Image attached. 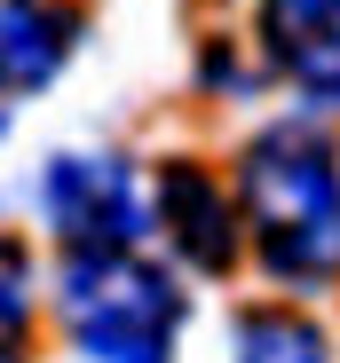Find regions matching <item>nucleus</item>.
Here are the masks:
<instances>
[{
    "instance_id": "obj_1",
    "label": "nucleus",
    "mask_w": 340,
    "mask_h": 363,
    "mask_svg": "<svg viewBox=\"0 0 340 363\" xmlns=\"http://www.w3.org/2000/svg\"><path fill=\"white\" fill-rule=\"evenodd\" d=\"M238 221L253 229L261 269L285 292H332L340 284V150L301 118L253 135L238 158Z\"/></svg>"
},
{
    "instance_id": "obj_2",
    "label": "nucleus",
    "mask_w": 340,
    "mask_h": 363,
    "mask_svg": "<svg viewBox=\"0 0 340 363\" xmlns=\"http://www.w3.org/2000/svg\"><path fill=\"white\" fill-rule=\"evenodd\" d=\"M55 316L87 363H175L182 284L150 269L143 253H64Z\"/></svg>"
},
{
    "instance_id": "obj_3",
    "label": "nucleus",
    "mask_w": 340,
    "mask_h": 363,
    "mask_svg": "<svg viewBox=\"0 0 340 363\" xmlns=\"http://www.w3.org/2000/svg\"><path fill=\"white\" fill-rule=\"evenodd\" d=\"M40 221L64 237V253H135L143 245V182L127 174V158H111V150H64V158H48L40 174Z\"/></svg>"
},
{
    "instance_id": "obj_4",
    "label": "nucleus",
    "mask_w": 340,
    "mask_h": 363,
    "mask_svg": "<svg viewBox=\"0 0 340 363\" xmlns=\"http://www.w3.org/2000/svg\"><path fill=\"white\" fill-rule=\"evenodd\" d=\"M261 55L293 95L340 111V0H261Z\"/></svg>"
},
{
    "instance_id": "obj_5",
    "label": "nucleus",
    "mask_w": 340,
    "mask_h": 363,
    "mask_svg": "<svg viewBox=\"0 0 340 363\" xmlns=\"http://www.w3.org/2000/svg\"><path fill=\"white\" fill-rule=\"evenodd\" d=\"M158 229H166V245H175L190 269H206V277H221V269L238 261V206L190 158L158 174Z\"/></svg>"
},
{
    "instance_id": "obj_6",
    "label": "nucleus",
    "mask_w": 340,
    "mask_h": 363,
    "mask_svg": "<svg viewBox=\"0 0 340 363\" xmlns=\"http://www.w3.org/2000/svg\"><path fill=\"white\" fill-rule=\"evenodd\" d=\"M72 9H40V0H9L0 9V87L9 95H32L64 72L72 55Z\"/></svg>"
},
{
    "instance_id": "obj_7",
    "label": "nucleus",
    "mask_w": 340,
    "mask_h": 363,
    "mask_svg": "<svg viewBox=\"0 0 340 363\" xmlns=\"http://www.w3.org/2000/svg\"><path fill=\"white\" fill-rule=\"evenodd\" d=\"M238 363H332L324 355V332L293 308H253L238 324Z\"/></svg>"
},
{
    "instance_id": "obj_8",
    "label": "nucleus",
    "mask_w": 340,
    "mask_h": 363,
    "mask_svg": "<svg viewBox=\"0 0 340 363\" xmlns=\"http://www.w3.org/2000/svg\"><path fill=\"white\" fill-rule=\"evenodd\" d=\"M32 316V269H24V245L0 237V340H16Z\"/></svg>"
},
{
    "instance_id": "obj_9",
    "label": "nucleus",
    "mask_w": 340,
    "mask_h": 363,
    "mask_svg": "<svg viewBox=\"0 0 340 363\" xmlns=\"http://www.w3.org/2000/svg\"><path fill=\"white\" fill-rule=\"evenodd\" d=\"M0 363H24V355H16V340H0Z\"/></svg>"
},
{
    "instance_id": "obj_10",
    "label": "nucleus",
    "mask_w": 340,
    "mask_h": 363,
    "mask_svg": "<svg viewBox=\"0 0 340 363\" xmlns=\"http://www.w3.org/2000/svg\"><path fill=\"white\" fill-rule=\"evenodd\" d=\"M9 103H16V95H9V87H0V127H9Z\"/></svg>"
},
{
    "instance_id": "obj_11",
    "label": "nucleus",
    "mask_w": 340,
    "mask_h": 363,
    "mask_svg": "<svg viewBox=\"0 0 340 363\" xmlns=\"http://www.w3.org/2000/svg\"><path fill=\"white\" fill-rule=\"evenodd\" d=\"M0 9H9V0H0Z\"/></svg>"
}]
</instances>
